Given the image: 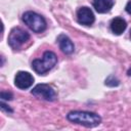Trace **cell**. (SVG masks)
I'll list each match as a JSON object with an SVG mask.
<instances>
[{"mask_svg": "<svg viewBox=\"0 0 131 131\" xmlns=\"http://www.w3.org/2000/svg\"><path fill=\"white\" fill-rule=\"evenodd\" d=\"M23 21L35 33H42L46 30L47 25L45 18L34 11L25 12L23 14Z\"/></svg>", "mask_w": 131, "mask_h": 131, "instance_id": "obj_3", "label": "cell"}, {"mask_svg": "<svg viewBox=\"0 0 131 131\" xmlns=\"http://www.w3.org/2000/svg\"><path fill=\"white\" fill-rule=\"evenodd\" d=\"M77 19H78V23L81 25L91 26L94 23L95 17L92 10L89 7L83 6V7H80L77 11Z\"/></svg>", "mask_w": 131, "mask_h": 131, "instance_id": "obj_7", "label": "cell"}, {"mask_svg": "<svg viewBox=\"0 0 131 131\" xmlns=\"http://www.w3.org/2000/svg\"><path fill=\"white\" fill-rule=\"evenodd\" d=\"M30 39V34L21 28H13L8 36V44L13 49H18Z\"/></svg>", "mask_w": 131, "mask_h": 131, "instance_id": "obj_4", "label": "cell"}, {"mask_svg": "<svg viewBox=\"0 0 131 131\" xmlns=\"http://www.w3.org/2000/svg\"><path fill=\"white\" fill-rule=\"evenodd\" d=\"M57 62V56L52 51H45L41 59H34L32 61V69L39 75H44L50 71Z\"/></svg>", "mask_w": 131, "mask_h": 131, "instance_id": "obj_2", "label": "cell"}, {"mask_svg": "<svg viewBox=\"0 0 131 131\" xmlns=\"http://www.w3.org/2000/svg\"><path fill=\"white\" fill-rule=\"evenodd\" d=\"M32 94L38 98L45 99L47 101H54L56 99V92L48 84L36 85L32 90Z\"/></svg>", "mask_w": 131, "mask_h": 131, "instance_id": "obj_5", "label": "cell"}, {"mask_svg": "<svg viewBox=\"0 0 131 131\" xmlns=\"http://www.w3.org/2000/svg\"><path fill=\"white\" fill-rule=\"evenodd\" d=\"M130 37H131V31H130Z\"/></svg>", "mask_w": 131, "mask_h": 131, "instance_id": "obj_16", "label": "cell"}, {"mask_svg": "<svg viewBox=\"0 0 131 131\" xmlns=\"http://www.w3.org/2000/svg\"><path fill=\"white\" fill-rule=\"evenodd\" d=\"M125 10H126V12H127V13L131 14V0H129V1H128V3L126 4Z\"/></svg>", "mask_w": 131, "mask_h": 131, "instance_id": "obj_14", "label": "cell"}, {"mask_svg": "<svg viewBox=\"0 0 131 131\" xmlns=\"http://www.w3.org/2000/svg\"><path fill=\"white\" fill-rule=\"evenodd\" d=\"M92 4L98 13H105L112 9V7L115 4V1L114 0H93Z\"/></svg>", "mask_w": 131, "mask_h": 131, "instance_id": "obj_9", "label": "cell"}, {"mask_svg": "<svg viewBox=\"0 0 131 131\" xmlns=\"http://www.w3.org/2000/svg\"><path fill=\"white\" fill-rule=\"evenodd\" d=\"M105 85L110 86V87H115V86H118L120 84L119 80L117 78H115L114 76H108L106 79H105V82H104Z\"/></svg>", "mask_w": 131, "mask_h": 131, "instance_id": "obj_11", "label": "cell"}, {"mask_svg": "<svg viewBox=\"0 0 131 131\" xmlns=\"http://www.w3.org/2000/svg\"><path fill=\"white\" fill-rule=\"evenodd\" d=\"M127 28V23L123 17H115L111 21V30L115 35H121Z\"/></svg>", "mask_w": 131, "mask_h": 131, "instance_id": "obj_10", "label": "cell"}, {"mask_svg": "<svg viewBox=\"0 0 131 131\" xmlns=\"http://www.w3.org/2000/svg\"><path fill=\"white\" fill-rule=\"evenodd\" d=\"M34 83V77L28 72H17L14 78V84L19 89H28Z\"/></svg>", "mask_w": 131, "mask_h": 131, "instance_id": "obj_6", "label": "cell"}, {"mask_svg": "<svg viewBox=\"0 0 131 131\" xmlns=\"http://www.w3.org/2000/svg\"><path fill=\"white\" fill-rule=\"evenodd\" d=\"M127 74H128V76H131V68L128 70V72H127Z\"/></svg>", "mask_w": 131, "mask_h": 131, "instance_id": "obj_15", "label": "cell"}, {"mask_svg": "<svg viewBox=\"0 0 131 131\" xmlns=\"http://www.w3.org/2000/svg\"><path fill=\"white\" fill-rule=\"evenodd\" d=\"M1 108H2V111H6V112H9V113H12V110L10 107H7V105L3 101L1 102Z\"/></svg>", "mask_w": 131, "mask_h": 131, "instance_id": "obj_13", "label": "cell"}, {"mask_svg": "<svg viewBox=\"0 0 131 131\" xmlns=\"http://www.w3.org/2000/svg\"><path fill=\"white\" fill-rule=\"evenodd\" d=\"M1 99L2 100H11L13 98V95L11 92H8V91H2L1 92Z\"/></svg>", "mask_w": 131, "mask_h": 131, "instance_id": "obj_12", "label": "cell"}, {"mask_svg": "<svg viewBox=\"0 0 131 131\" xmlns=\"http://www.w3.org/2000/svg\"><path fill=\"white\" fill-rule=\"evenodd\" d=\"M67 119L72 123L82 125L87 128L96 127L101 123V118L99 115L85 111H72L67 115Z\"/></svg>", "mask_w": 131, "mask_h": 131, "instance_id": "obj_1", "label": "cell"}, {"mask_svg": "<svg viewBox=\"0 0 131 131\" xmlns=\"http://www.w3.org/2000/svg\"><path fill=\"white\" fill-rule=\"evenodd\" d=\"M57 42H58V45H59V48L60 50L64 53V54H72L75 50V46L73 44V42L71 41V39L61 34L57 37Z\"/></svg>", "mask_w": 131, "mask_h": 131, "instance_id": "obj_8", "label": "cell"}]
</instances>
